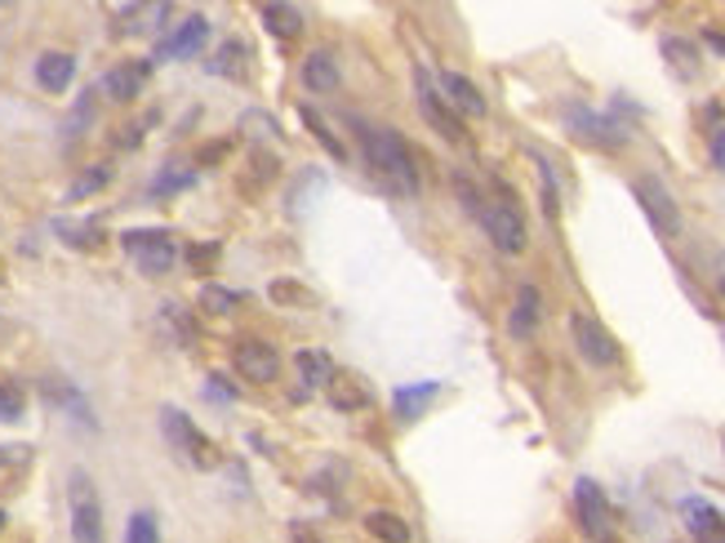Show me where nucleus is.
Returning a JSON list of instances; mask_svg holds the SVG:
<instances>
[{
  "instance_id": "obj_1",
  "label": "nucleus",
  "mask_w": 725,
  "mask_h": 543,
  "mask_svg": "<svg viewBox=\"0 0 725 543\" xmlns=\"http://www.w3.org/2000/svg\"><path fill=\"white\" fill-rule=\"evenodd\" d=\"M366 165L383 192H392V196L419 192V161L397 130H366Z\"/></svg>"
},
{
  "instance_id": "obj_15",
  "label": "nucleus",
  "mask_w": 725,
  "mask_h": 543,
  "mask_svg": "<svg viewBox=\"0 0 725 543\" xmlns=\"http://www.w3.org/2000/svg\"><path fill=\"white\" fill-rule=\"evenodd\" d=\"M205 41H209V23L201 14H192L187 23H178L174 32H165V41L156 45V58H192V54H201Z\"/></svg>"
},
{
  "instance_id": "obj_33",
  "label": "nucleus",
  "mask_w": 725,
  "mask_h": 543,
  "mask_svg": "<svg viewBox=\"0 0 725 543\" xmlns=\"http://www.w3.org/2000/svg\"><path fill=\"white\" fill-rule=\"evenodd\" d=\"M45 397L54 401V405H63V410H72V414H80L89 427H94V414L85 410V401H80V392L76 388H67V383H45Z\"/></svg>"
},
{
  "instance_id": "obj_5",
  "label": "nucleus",
  "mask_w": 725,
  "mask_h": 543,
  "mask_svg": "<svg viewBox=\"0 0 725 543\" xmlns=\"http://www.w3.org/2000/svg\"><path fill=\"white\" fill-rule=\"evenodd\" d=\"M570 339H574L578 357H583L587 366H596V370H610V366L624 361L619 339H615V335H610L592 312H574V316H570Z\"/></svg>"
},
{
  "instance_id": "obj_11",
  "label": "nucleus",
  "mask_w": 725,
  "mask_h": 543,
  "mask_svg": "<svg viewBox=\"0 0 725 543\" xmlns=\"http://www.w3.org/2000/svg\"><path fill=\"white\" fill-rule=\"evenodd\" d=\"M231 366H236L240 379H250V383H272V379L281 374V357H277V348L263 344V339H240V344L231 348Z\"/></svg>"
},
{
  "instance_id": "obj_21",
  "label": "nucleus",
  "mask_w": 725,
  "mask_h": 543,
  "mask_svg": "<svg viewBox=\"0 0 725 543\" xmlns=\"http://www.w3.org/2000/svg\"><path fill=\"white\" fill-rule=\"evenodd\" d=\"M663 58L672 63V72L681 76V80H694L699 72H703V54H699V45L694 41H685V36H663Z\"/></svg>"
},
{
  "instance_id": "obj_29",
  "label": "nucleus",
  "mask_w": 725,
  "mask_h": 543,
  "mask_svg": "<svg viewBox=\"0 0 725 543\" xmlns=\"http://www.w3.org/2000/svg\"><path fill=\"white\" fill-rule=\"evenodd\" d=\"M192 183H196L192 165H165L161 178H152V196H174V192H183V187H192Z\"/></svg>"
},
{
  "instance_id": "obj_23",
  "label": "nucleus",
  "mask_w": 725,
  "mask_h": 543,
  "mask_svg": "<svg viewBox=\"0 0 725 543\" xmlns=\"http://www.w3.org/2000/svg\"><path fill=\"white\" fill-rule=\"evenodd\" d=\"M294 366H299V374H303V383L307 388H329V379H334V361H329V352L325 348H303V352H294Z\"/></svg>"
},
{
  "instance_id": "obj_30",
  "label": "nucleus",
  "mask_w": 725,
  "mask_h": 543,
  "mask_svg": "<svg viewBox=\"0 0 725 543\" xmlns=\"http://www.w3.org/2000/svg\"><path fill=\"white\" fill-rule=\"evenodd\" d=\"M111 183V165H94V170H85L72 187H67V200H85V196H94V192H102Z\"/></svg>"
},
{
  "instance_id": "obj_2",
  "label": "nucleus",
  "mask_w": 725,
  "mask_h": 543,
  "mask_svg": "<svg viewBox=\"0 0 725 543\" xmlns=\"http://www.w3.org/2000/svg\"><path fill=\"white\" fill-rule=\"evenodd\" d=\"M161 432H165V442L178 450L183 464H192V468H201V473L223 468V450L205 437V432H201L178 405H165V410H161Z\"/></svg>"
},
{
  "instance_id": "obj_35",
  "label": "nucleus",
  "mask_w": 725,
  "mask_h": 543,
  "mask_svg": "<svg viewBox=\"0 0 725 543\" xmlns=\"http://www.w3.org/2000/svg\"><path fill=\"white\" fill-rule=\"evenodd\" d=\"M126 543H161L156 517H152V512H134V517H130V530H126Z\"/></svg>"
},
{
  "instance_id": "obj_22",
  "label": "nucleus",
  "mask_w": 725,
  "mask_h": 543,
  "mask_svg": "<svg viewBox=\"0 0 725 543\" xmlns=\"http://www.w3.org/2000/svg\"><path fill=\"white\" fill-rule=\"evenodd\" d=\"M441 392V383H405V388H397V397H392V410H397V419H419L428 405H432V397Z\"/></svg>"
},
{
  "instance_id": "obj_38",
  "label": "nucleus",
  "mask_w": 725,
  "mask_h": 543,
  "mask_svg": "<svg viewBox=\"0 0 725 543\" xmlns=\"http://www.w3.org/2000/svg\"><path fill=\"white\" fill-rule=\"evenodd\" d=\"M272 298H281V303H312V294L299 290L294 281H277V285H272Z\"/></svg>"
},
{
  "instance_id": "obj_7",
  "label": "nucleus",
  "mask_w": 725,
  "mask_h": 543,
  "mask_svg": "<svg viewBox=\"0 0 725 543\" xmlns=\"http://www.w3.org/2000/svg\"><path fill=\"white\" fill-rule=\"evenodd\" d=\"M67 495H72V539L76 543H102V503H98L89 473H72Z\"/></svg>"
},
{
  "instance_id": "obj_9",
  "label": "nucleus",
  "mask_w": 725,
  "mask_h": 543,
  "mask_svg": "<svg viewBox=\"0 0 725 543\" xmlns=\"http://www.w3.org/2000/svg\"><path fill=\"white\" fill-rule=\"evenodd\" d=\"M414 94H419V112H423V121H428L441 139H450V143H463V139H467L463 121L454 117V107L441 98V89L432 85L428 72H414Z\"/></svg>"
},
{
  "instance_id": "obj_44",
  "label": "nucleus",
  "mask_w": 725,
  "mask_h": 543,
  "mask_svg": "<svg viewBox=\"0 0 725 543\" xmlns=\"http://www.w3.org/2000/svg\"><path fill=\"white\" fill-rule=\"evenodd\" d=\"M721 294H725V276H721Z\"/></svg>"
},
{
  "instance_id": "obj_12",
  "label": "nucleus",
  "mask_w": 725,
  "mask_h": 543,
  "mask_svg": "<svg viewBox=\"0 0 725 543\" xmlns=\"http://www.w3.org/2000/svg\"><path fill=\"white\" fill-rule=\"evenodd\" d=\"M441 98L454 107V117L463 121V117H472V121H480V117H486L490 112V102H486V94H480L467 76H458V72H441Z\"/></svg>"
},
{
  "instance_id": "obj_17",
  "label": "nucleus",
  "mask_w": 725,
  "mask_h": 543,
  "mask_svg": "<svg viewBox=\"0 0 725 543\" xmlns=\"http://www.w3.org/2000/svg\"><path fill=\"white\" fill-rule=\"evenodd\" d=\"M539 321H543V298H539L534 285H521L517 290V303H512V316H508V335L512 339H534Z\"/></svg>"
},
{
  "instance_id": "obj_10",
  "label": "nucleus",
  "mask_w": 725,
  "mask_h": 543,
  "mask_svg": "<svg viewBox=\"0 0 725 543\" xmlns=\"http://www.w3.org/2000/svg\"><path fill=\"white\" fill-rule=\"evenodd\" d=\"M637 200H641V209H646V219L654 224V232L659 237H677L681 232V209H677V196L659 183V178H637Z\"/></svg>"
},
{
  "instance_id": "obj_28",
  "label": "nucleus",
  "mask_w": 725,
  "mask_h": 543,
  "mask_svg": "<svg viewBox=\"0 0 725 543\" xmlns=\"http://www.w3.org/2000/svg\"><path fill=\"white\" fill-rule=\"evenodd\" d=\"M303 126H307V130H312V134L321 139V148H325V152H329L334 161H347V148L338 143V134L329 130V121H325V117L316 112V107H307V102H303Z\"/></svg>"
},
{
  "instance_id": "obj_42",
  "label": "nucleus",
  "mask_w": 725,
  "mask_h": 543,
  "mask_svg": "<svg viewBox=\"0 0 725 543\" xmlns=\"http://www.w3.org/2000/svg\"><path fill=\"white\" fill-rule=\"evenodd\" d=\"M294 543H321V539H312V534H303V530H299V534H294Z\"/></svg>"
},
{
  "instance_id": "obj_27",
  "label": "nucleus",
  "mask_w": 725,
  "mask_h": 543,
  "mask_svg": "<svg viewBox=\"0 0 725 543\" xmlns=\"http://www.w3.org/2000/svg\"><path fill=\"white\" fill-rule=\"evenodd\" d=\"M246 63H250V50L240 45V41H227V45L209 58V72H218V76H240V80H246Z\"/></svg>"
},
{
  "instance_id": "obj_13",
  "label": "nucleus",
  "mask_w": 725,
  "mask_h": 543,
  "mask_svg": "<svg viewBox=\"0 0 725 543\" xmlns=\"http://www.w3.org/2000/svg\"><path fill=\"white\" fill-rule=\"evenodd\" d=\"M152 80V63L148 58H130V63H116L102 80V89L116 98V102H134Z\"/></svg>"
},
{
  "instance_id": "obj_34",
  "label": "nucleus",
  "mask_w": 725,
  "mask_h": 543,
  "mask_svg": "<svg viewBox=\"0 0 725 543\" xmlns=\"http://www.w3.org/2000/svg\"><path fill=\"white\" fill-rule=\"evenodd\" d=\"M28 410V392L19 383H0V423H14Z\"/></svg>"
},
{
  "instance_id": "obj_3",
  "label": "nucleus",
  "mask_w": 725,
  "mask_h": 543,
  "mask_svg": "<svg viewBox=\"0 0 725 543\" xmlns=\"http://www.w3.org/2000/svg\"><path fill=\"white\" fill-rule=\"evenodd\" d=\"M120 250L148 276H165L178 263V237L170 228H130V232H120Z\"/></svg>"
},
{
  "instance_id": "obj_40",
  "label": "nucleus",
  "mask_w": 725,
  "mask_h": 543,
  "mask_svg": "<svg viewBox=\"0 0 725 543\" xmlns=\"http://www.w3.org/2000/svg\"><path fill=\"white\" fill-rule=\"evenodd\" d=\"M19 459H28V446H0V468H10Z\"/></svg>"
},
{
  "instance_id": "obj_6",
  "label": "nucleus",
  "mask_w": 725,
  "mask_h": 543,
  "mask_svg": "<svg viewBox=\"0 0 725 543\" xmlns=\"http://www.w3.org/2000/svg\"><path fill=\"white\" fill-rule=\"evenodd\" d=\"M574 512H578V525L592 543H615V512H610V499L592 477H578L574 481Z\"/></svg>"
},
{
  "instance_id": "obj_39",
  "label": "nucleus",
  "mask_w": 725,
  "mask_h": 543,
  "mask_svg": "<svg viewBox=\"0 0 725 543\" xmlns=\"http://www.w3.org/2000/svg\"><path fill=\"white\" fill-rule=\"evenodd\" d=\"M209 397L231 401V397H236V388H227V379H223V374H209Z\"/></svg>"
},
{
  "instance_id": "obj_24",
  "label": "nucleus",
  "mask_w": 725,
  "mask_h": 543,
  "mask_svg": "<svg viewBox=\"0 0 725 543\" xmlns=\"http://www.w3.org/2000/svg\"><path fill=\"white\" fill-rule=\"evenodd\" d=\"M366 530H370L379 543H410V539H414V534H410V521L397 517V512H388V508L366 512Z\"/></svg>"
},
{
  "instance_id": "obj_19",
  "label": "nucleus",
  "mask_w": 725,
  "mask_h": 543,
  "mask_svg": "<svg viewBox=\"0 0 725 543\" xmlns=\"http://www.w3.org/2000/svg\"><path fill=\"white\" fill-rule=\"evenodd\" d=\"M170 19V6H120L116 10V32L120 36H148Z\"/></svg>"
},
{
  "instance_id": "obj_25",
  "label": "nucleus",
  "mask_w": 725,
  "mask_h": 543,
  "mask_svg": "<svg viewBox=\"0 0 725 543\" xmlns=\"http://www.w3.org/2000/svg\"><path fill=\"white\" fill-rule=\"evenodd\" d=\"M240 303H246V294H240V290H223L218 281H205V285H201V312H205V316H227V312H236Z\"/></svg>"
},
{
  "instance_id": "obj_32",
  "label": "nucleus",
  "mask_w": 725,
  "mask_h": 543,
  "mask_svg": "<svg viewBox=\"0 0 725 543\" xmlns=\"http://www.w3.org/2000/svg\"><path fill=\"white\" fill-rule=\"evenodd\" d=\"M218 259H223V246H218V241L187 246V268H192V272H201V276H209V272L218 268Z\"/></svg>"
},
{
  "instance_id": "obj_37",
  "label": "nucleus",
  "mask_w": 725,
  "mask_h": 543,
  "mask_svg": "<svg viewBox=\"0 0 725 543\" xmlns=\"http://www.w3.org/2000/svg\"><path fill=\"white\" fill-rule=\"evenodd\" d=\"M707 156H712V165H716V170H725V117H721V112L712 117V134H707Z\"/></svg>"
},
{
  "instance_id": "obj_4",
  "label": "nucleus",
  "mask_w": 725,
  "mask_h": 543,
  "mask_svg": "<svg viewBox=\"0 0 725 543\" xmlns=\"http://www.w3.org/2000/svg\"><path fill=\"white\" fill-rule=\"evenodd\" d=\"M476 219H480V228H486V237L504 250V254H526V246H530V232H526V219H521V209H517V200H480V209H476Z\"/></svg>"
},
{
  "instance_id": "obj_43",
  "label": "nucleus",
  "mask_w": 725,
  "mask_h": 543,
  "mask_svg": "<svg viewBox=\"0 0 725 543\" xmlns=\"http://www.w3.org/2000/svg\"><path fill=\"white\" fill-rule=\"evenodd\" d=\"M0 530H6V508H0Z\"/></svg>"
},
{
  "instance_id": "obj_8",
  "label": "nucleus",
  "mask_w": 725,
  "mask_h": 543,
  "mask_svg": "<svg viewBox=\"0 0 725 543\" xmlns=\"http://www.w3.org/2000/svg\"><path fill=\"white\" fill-rule=\"evenodd\" d=\"M565 126H570L583 143H596V148H624V143H628V130H624L615 117H606V112H592L587 102H570V107H565Z\"/></svg>"
},
{
  "instance_id": "obj_41",
  "label": "nucleus",
  "mask_w": 725,
  "mask_h": 543,
  "mask_svg": "<svg viewBox=\"0 0 725 543\" xmlns=\"http://www.w3.org/2000/svg\"><path fill=\"white\" fill-rule=\"evenodd\" d=\"M707 45H712L716 54H725V36H721V32H712V28H707Z\"/></svg>"
},
{
  "instance_id": "obj_16",
  "label": "nucleus",
  "mask_w": 725,
  "mask_h": 543,
  "mask_svg": "<svg viewBox=\"0 0 725 543\" xmlns=\"http://www.w3.org/2000/svg\"><path fill=\"white\" fill-rule=\"evenodd\" d=\"M338 80H343V67H338V54L334 50H312L303 58V85L312 94H334Z\"/></svg>"
},
{
  "instance_id": "obj_20",
  "label": "nucleus",
  "mask_w": 725,
  "mask_h": 543,
  "mask_svg": "<svg viewBox=\"0 0 725 543\" xmlns=\"http://www.w3.org/2000/svg\"><path fill=\"white\" fill-rule=\"evenodd\" d=\"M72 76H76V58H72V54L50 50V54H41V58H36V80H41V89L63 94V89L72 85Z\"/></svg>"
},
{
  "instance_id": "obj_31",
  "label": "nucleus",
  "mask_w": 725,
  "mask_h": 543,
  "mask_svg": "<svg viewBox=\"0 0 725 543\" xmlns=\"http://www.w3.org/2000/svg\"><path fill=\"white\" fill-rule=\"evenodd\" d=\"M161 321L178 335V344H192V339H196V321L187 316L183 303H165V307H161Z\"/></svg>"
},
{
  "instance_id": "obj_36",
  "label": "nucleus",
  "mask_w": 725,
  "mask_h": 543,
  "mask_svg": "<svg viewBox=\"0 0 725 543\" xmlns=\"http://www.w3.org/2000/svg\"><path fill=\"white\" fill-rule=\"evenodd\" d=\"M58 232L76 246V250H98L102 246V232L94 228V224H85V228H72V224H58Z\"/></svg>"
},
{
  "instance_id": "obj_26",
  "label": "nucleus",
  "mask_w": 725,
  "mask_h": 543,
  "mask_svg": "<svg viewBox=\"0 0 725 543\" xmlns=\"http://www.w3.org/2000/svg\"><path fill=\"white\" fill-rule=\"evenodd\" d=\"M263 28L277 32L281 41H294L303 32V10H294V6H263Z\"/></svg>"
},
{
  "instance_id": "obj_14",
  "label": "nucleus",
  "mask_w": 725,
  "mask_h": 543,
  "mask_svg": "<svg viewBox=\"0 0 725 543\" xmlns=\"http://www.w3.org/2000/svg\"><path fill=\"white\" fill-rule=\"evenodd\" d=\"M681 521H685V530H690V539L694 543H725V517L707 503V499H685L681 503Z\"/></svg>"
},
{
  "instance_id": "obj_18",
  "label": "nucleus",
  "mask_w": 725,
  "mask_h": 543,
  "mask_svg": "<svg viewBox=\"0 0 725 543\" xmlns=\"http://www.w3.org/2000/svg\"><path fill=\"white\" fill-rule=\"evenodd\" d=\"M370 401H375V392L356 370H334V379H329V405L334 410H366Z\"/></svg>"
}]
</instances>
